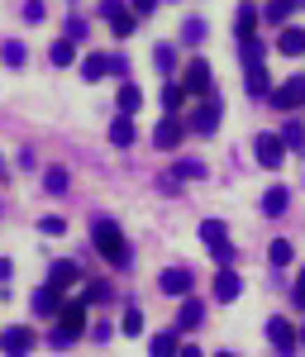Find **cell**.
Listing matches in <instances>:
<instances>
[{
	"label": "cell",
	"mask_w": 305,
	"mask_h": 357,
	"mask_svg": "<svg viewBox=\"0 0 305 357\" xmlns=\"http://www.w3.org/2000/svg\"><path fill=\"white\" fill-rule=\"evenodd\" d=\"M239 57H244V77H248V96H253V100L272 96V82H267V48H262L258 33L239 43Z\"/></svg>",
	"instance_id": "1"
},
{
	"label": "cell",
	"mask_w": 305,
	"mask_h": 357,
	"mask_svg": "<svg viewBox=\"0 0 305 357\" xmlns=\"http://www.w3.org/2000/svg\"><path fill=\"white\" fill-rule=\"evenodd\" d=\"M91 243H96V252H101L110 267H129V243H124V234H119L114 220H96L91 224Z\"/></svg>",
	"instance_id": "2"
},
{
	"label": "cell",
	"mask_w": 305,
	"mask_h": 357,
	"mask_svg": "<svg viewBox=\"0 0 305 357\" xmlns=\"http://www.w3.org/2000/svg\"><path fill=\"white\" fill-rule=\"evenodd\" d=\"M200 243L210 248V257H215L220 267L234 262V243H229V229H224L220 220H205V224H200Z\"/></svg>",
	"instance_id": "3"
},
{
	"label": "cell",
	"mask_w": 305,
	"mask_h": 357,
	"mask_svg": "<svg viewBox=\"0 0 305 357\" xmlns=\"http://www.w3.org/2000/svg\"><path fill=\"white\" fill-rule=\"evenodd\" d=\"M220 114H224V100H220V96H205L186 119H191L195 134H215V129H220Z\"/></svg>",
	"instance_id": "4"
},
{
	"label": "cell",
	"mask_w": 305,
	"mask_h": 357,
	"mask_svg": "<svg viewBox=\"0 0 305 357\" xmlns=\"http://www.w3.org/2000/svg\"><path fill=\"white\" fill-rule=\"evenodd\" d=\"M253 153H258V162H262V167H272V172H277V167L286 162V153H291V148L281 143V134H258V138H253Z\"/></svg>",
	"instance_id": "5"
},
{
	"label": "cell",
	"mask_w": 305,
	"mask_h": 357,
	"mask_svg": "<svg viewBox=\"0 0 305 357\" xmlns=\"http://www.w3.org/2000/svg\"><path fill=\"white\" fill-rule=\"evenodd\" d=\"M29 348H34V329L29 324H10L0 333V353L5 357H29Z\"/></svg>",
	"instance_id": "6"
},
{
	"label": "cell",
	"mask_w": 305,
	"mask_h": 357,
	"mask_svg": "<svg viewBox=\"0 0 305 357\" xmlns=\"http://www.w3.org/2000/svg\"><path fill=\"white\" fill-rule=\"evenodd\" d=\"M186 129H191V124H186V119H181V114H167L163 124H158V129H153V148H177V143H181V138H186Z\"/></svg>",
	"instance_id": "7"
},
{
	"label": "cell",
	"mask_w": 305,
	"mask_h": 357,
	"mask_svg": "<svg viewBox=\"0 0 305 357\" xmlns=\"http://www.w3.org/2000/svg\"><path fill=\"white\" fill-rule=\"evenodd\" d=\"M158 286H163V296H191L195 272L191 267H167V272L158 276Z\"/></svg>",
	"instance_id": "8"
},
{
	"label": "cell",
	"mask_w": 305,
	"mask_h": 357,
	"mask_svg": "<svg viewBox=\"0 0 305 357\" xmlns=\"http://www.w3.org/2000/svg\"><path fill=\"white\" fill-rule=\"evenodd\" d=\"M267 338H272V348H277L281 357H291V353H296V329H291V319L272 314V319H267Z\"/></svg>",
	"instance_id": "9"
},
{
	"label": "cell",
	"mask_w": 305,
	"mask_h": 357,
	"mask_svg": "<svg viewBox=\"0 0 305 357\" xmlns=\"http://www.w3.org/2000/svg\"><path fill=\"white\" fill-rule=\"evenodd\" d=\"M277 110H296V105H305V77H291V82H281L272 96H267Z\"/></svg>",
	"instance_id": "10"
},
{
	"label": "cell",
	"mask_w": 305,
	"mask_h": 357,
	"mask_svg": "<svg viewBox=\"0 0 305 357\" xmlns=\"http://www.w3.org/2000/svg\"><path fill=\"white\" fill-rule=\"evenodd\" d=\"M57 324L72 333V338H82V333H86V296H82V301H62V310H57Z\"/></svg>",
	"instance_id": "11"
},
{
	"label": "cell",
	"mask_w": 305,
	"mask_h": 357,
	"mask_svg": "<svg viewBox=\"0 0 305 357\" xmlns=\"http://www.w3.org/2000/svg\"><path fill=\"white\" fill-rule=\"evenodd\" d=\"M258 24H262V5L244 0V5H239V20H234V33H239V43H244V38H253V33H258Z\"/></svg>",
	"instance_id": "12"
},
{
	"label": "cell",
	"mask_w": 305,
	"mask_h": 357,
	"mask_svg": "<svg viewBox=\"0 0 305 357\" xmlns=\"http://www.w3.org/2000/svg\"><path fill=\"white\" fill-rule=\"evenodd\" d=\"M34 314H43V319H53L57 310H62V291H57V286H38V291H34Z\"/></svg>",
	"instance_id": "13"
},
{
	"label": "cell",
	"mask_w": 305,
	"mask_h": 357,
	"mask_svg": "<svg viewBox=\"0 0 305 357\" xmlns=\"http://www.w3.org/2000/svg\"><path fill=\"white\" fill-rule=\"evenodd\" d=\"M181 82H186V91H191V96H210V62H200V57H195L191 67H186V77H181Z\"/></svg>",
	"instance_id": "14"
},
{
	"label": "cell",
	"mask_w": 305,
	"mask_h": 357,
	"mask_svg": "<svg viewBox=\"0 0 305 357\" xmlns=\"http://www.w3.org/2000/svg\"><path fill=\"white\" fill-rule=\"evenodd\" d=\"M82 281V267L72 262V257H62V262H53V272H48V286H57V291H67V286H77Z\"/></svg>",
	"instance_id": "15"
},
{
	"label": "cell",
	"mask_w": 305,
	"mask_h": 357,
	"mask_svg": "<svg viewBox=\"0 0 305 357\" xmlns=\"http://www.w3.org/2000/svg\"><path fill=\"white\" fill-rule=\"evenodd\" d=\"M239 291H244V281H239V272H229V267H220V276H215V301H239Z\"/></svg>",
	"instance_id": "16"
},
{
	"label": "cell",
	"mask_w": 305,
	"mask_h": 357,
	"mask_svg": "<svg viewBox=\"0 0 305 357\" xmlns=\"http://www.w3.org/2000/svg\"><path fill=\"white\" fill-rule=\"evenodd\" d=\"M286 205H291V191H286V186H272V191H262V215H267V220L286 215Z\"/></svg>",
	"instance_id": "17"
},
{
	"label": "cell",
	"mask_w": 305,
	"mask_h": 357,
	"mask_svg": "<svg viewBox=\"0 0 305 357\" xmlns=\"http://www.w3.org/2000/svg\"><path fill=\"white\" fill-rule=\"evenodd\" d=\"M134 138H139V129H134V119H129V114L110 119V143H114V148H129Z\"/></svg>",
	"instance_id": "18"
},
{
	"label": "cell",
	"mask_w": 305,
	"mask_h": 357,
	"mask_svg": "<svg viewBox=\"0 0 305 357\" xmlns=\"http://www.w3.org/2000/svg\"><path fill=\"white\" fill-rule=\"evenodd\" d=\"M277 53H286V57H301V53H305V29H281Z\"/></svg>",
	"instance_id": "19"
},
{
	"label": "cell",
	"mask_w": 305,
	"mask_h": 357,
	"mask_svg": "<svg viewBox=\"0 0 305 357\" xmlns=\"http://www.w3.org/2000/svg\"><path fill=\"white\" fill-rule=\"evenodd\" d=\"M67 186H72L67 167H48V172H43V191L48 195H67Z\"/></svg>",
	"instance_id": "20"
},
{
	"label": "cell",
	"mask_w": 305,
	"mask_h": 357,
	"mask_svg": "<svg viewBox=\"0 0 305 357\" xmlns=\"http://www.w3.org/2000/svg\"><path fill=\"white\" fill-rule=\"evenodd\" d=\"M24 57H29V48L20 38H5V43H0V62H5V67H24Z\"/></svg>",
	"instance_id": "21"
},
{
	"label": "cell",
	"mask_w": 305,
	"mask_h": 357,
	"mask_svg": "<svg viewBox=\"0 0 305 357\" xmlns=\"http://www.w3.org/2000/svg\"><path fill=\"white\" fill-rule=\"evenodd\" d=\"M200 310H205V305L186 296V301H181V310H177V329H195V324H200Z\"/></svg>",
	"instance_id": "22"
},
{
	"label": "cell",
	"mask_w": 305,
	"mask_h": 357,
	"mask_svg": "<svg viewBox=\"0 0 305 357\" xmlns=\"http://www.w3.org/2000/svg\"><path fill=\"white\" fill-rule=\"evenodd\" d=\"M281 143H286L291 153H305V129H301V119H286V124H281Z\"/></svg>",
	"instance_id": "23"
},
{
	"label": "cell",
	"mask_w": 305,
	"mask_h": 357,
	"mask_svg": "<svg viewBox=\"0 0 305 357\" xmlns=\"http://www.w3.org/2000/svg\"><path fill=\"white\" fill-rule=\"evenodd\" d=\"M148 353H153V357H177V353H181V343H177V333H153Z\"/></svg>",
	"instance_id": "24"
},
{
	"label": "cell",
	"mask_w": 305,
	"mask_h": 357,
	"mask_svg": "<svg viewBox=\"0 0 305 357\" xmlns=\"http://www.w3.org/2000/svg\"><path fill=\"white\" fill-rule=\"evenodd\" d=\"M153 67H158L163 77H172V72H177V48H172V43H158V48H153Z\"/></svg>",
	"instance_id": "25"
},
{
	"label": "cell",
	"mask_w": 305,
	"mask_h": 357,
	"mask_svg": "<svg viewBox=\"0 0 305 357\" xmlns=\"http://www.w3.org/2000/svg\"><path fill=\"white\" fill-rule=\"evenodd\" d=\"M105 72H110V57H105V53H91L82 62V77H86V82H101Z\"/></svg>",
	"instance_id": "26"
},
{
	"label": "cell",
	"mask_w": 305,
	"mask_h": 357,
	"mask_svg": "<svg viewBox=\"0 0 305 357\" xmlns=\"http://www.w3.org/2000/svg\"><path fill=\"white\" fill-rule=\"evenodd\" d=\"M48 62H53V67H72V62H77V43H72V38H62V43H53V53H48Z\"/></svg>",
	"instance_id": "27"
},
{
	"label": "cell",
	"mask_w": 305,
	"mask_h": 357,
	"mask_svg": "<svg viewBox=\"0 0 305 357\" xmlns=\"http://www.w3.org/2000/svg\"><path fill=\"white\" fill-rule=\"evenodd\" d=\"M301 5H305V0H267V10H262V15H267L272 24H281V20H286L291 10H301Z\"/></svg>",
	"instance_id": "28"
},
{
	"label": "cell",
	"mask_w": 305,
	"mask_h": 357,
	"mask_svg": "<svg viewBox=\"0 0 305 357\" xmlns=\"http://www.w3.org/2000/svg\"><path fill=\"white\" fill-rule=\"evenodd\" d=\"M143 105V91L139 86H119V114H134Z\"/></svg>",
	"instance_id": "29"
},
{
	"label": "cell",
	"mask_w": 305,
	"mask_h": 357,
	"mask_svg": "<svg viewBox=\"0 0 305 357\" xmlns=\"http://www.w3.org/2000/svg\"><path fill=\"white\" fill-rule=\"evenodd\" d=\"M181 100H186L181 82H167V86H163V105H167V114H177V110H181Z\"/></svg>",
	"instance_id": "30"
},
{
	"label": "cell",
	"mask_w": 305,
	"mask_h": 357,
	"mask_svg": "<svg viewBox=\"0 0 305 357\" xmlns=\"http://www.w3.org/2000/svg\"><path fill=\"white\" fill-rule=\"evenodd\" d=\"M200 176H205V162H195V158L177 162V181H200Z\"/></svg>",
	"instance_id": "31"
},
{
	"label": "cell",
	"mask_w": 305,
	"mask_h": 357,
	"mask_svg": "<svg viewBox=\"0 0 305 357\" xmlns=\"http://www.w3.org/2000/svg\"><path fill=\"white\" fill-rule=\"evenodd\" d=\"M267 257H272V267H286V262H291V257H296V248L286 243V238H277V243L267 248Z\"/></svg>",
	"instance_id": "32"
},
{
	"label": "cell",
	"mask_w": 305,
	"mask_h": 357,
	"mask_svg": "<svg viewBox=\"0 0 305 357\" xmlns=\"http://www.w3.org/2000/svg\"><path fill=\"white\" fill-rule=\"evenodd\" d=\"M38 234H43V238H62V234H67V224L57 220V215H43V220H38Z\"/></svg>",
	"instance_id": "33"
},
{
	"label": "cell",
	"mask_w": 305,
	"mask_h": 357,
	"mask_svg": "<svg viewBox=\"0 0 305 357\" xmlns=\"http://www.w3.org/2000/svg\"><path fill=\"white\" fill-rule=\"evenodd\" d=\"M119 333H129V338H139V333H143V314H139V310H129V314L119 319Z\"/></svg>",
	"instance_id": "34"
},
{
	"label": "cell",
	"mask_w": 305,
	"mask_h": 357,
	"mask_svg": "<svg viewBox=\"0 0 305 357\" xmlns=\"http://www.w3.org/2000/svg\"><path fill=\"white\" fill-rule=\"evenodd\" d=\"M101 301H110V281H91L86 286V305H101Z\"/></svg>",
	"instance_id": "35"
},
{
	"label": "cell",
	"mask_w": 305,
	"mask_h": 357,
	"mask_svg": "<svg viewBox=\"0 0 305 357\" xmlns=\"http://www.w3.org/2000/svg\"><path fill=\"white\" fill-rule=\"evenodd\" d=\"M181 38H186V43H200V38H205V20H186V24H181Z\"/></svg>",
	"instance_id": "36"
},
{
	"label": "cell",
	"mask_w": 305,
	"mask_h": 357,
	"mask_svg": "<svg viewBox=\"0 0 305 357\" xmlns=\"http://www.w3.org/2000/svg\"><path fill=\"white\" fill-rule=\"evenodd\" d=\"M20 15H24L29 24H38V20L48 15V5H43V0H24V5H20Z\"/></svg>",
	"instance_id": "37"
},
{
	"label": "cell",
	"mask_w": 305,
	"mask_h": 357,
	"mask_svg": "<svg viewBox=\"0 0 305 357\" xmlns=\"http://www.w3.org/2000/svg\"><path fill=\"white\" fill-rule=\"evenodd\" d=\"M96 10H101V20H119V15H129V10H124V0H101Z\"/></svg>",
	"instance_id": "38"
},
{
	"label": "cell",
	"mask_w": 305,
	"mask_h": 357,
	"mask_svg": "<svg viewBox=\"0 0 305 357\" xmlns=\"http://www.w3.org/2000/svg\"><path fill=\"white\" fill-rule=\"evenodd\" d=\"M110 29H114V38H129V33H134V15H119V20H110Z\"/></svg>",
	"instance_id": "39"
},
{
	"label": "cell",
	"mask_w": 305,
	"mask_h": 357,
	"mask_svg": "<svg viewBox=\"0 0 305 357\" xmlns=\"http://www.w3.org/2000/svg\"><path fill=\"white\" fill-rule=\"evenodd\" d=\"M72 343H77V338H72V333L62 329V324H57V329L48 333V348H72Z\"/></svg>",
	"instance_id": "40"
},
{
	"label": "cell",
	"mask_w": 305,
	"mask_h": 357,
	"mask_svg": "<svg viewBox=\"0 0 305 357\" xmlns=\"http://www.w3.org/2000/svg\"><path fill=\"white\" fill-rule=\"evenodd\" d=\"M291 301L305 310V267H301V276H296V286H291Z\"/></svg>",
	"instance_id": "41"
},
{
	"label": "cell",
	"mask_w": 305,
	"mask_h": 357,
	"mask_svg": "<svg viewBox=\"0 0 305 357\" xmlns=\"http://www.w3.org/2000/svg\"><path fill=\"white\" fill-rule=\"evenodd\" d=\"M67 38H86V20H67Z\"/></svg>",
	"instance_id": "42"
},
{
	"label": "cell",
	"mask_w": 305,
	"mask_h": 357,
	"mask_svg": "<svg viewBox=\"0 0 305 357\" xmlns=\"http://www.w3.org/2000/svg\"><path fill=\"white\" fill-rule=\"evenodd\" d=\"M129 5H134V15H153L158 10V0H129Z\"/></svg>",
	"instance_id": "43"
},
{
	"label": "cell",
	"mask_w": 305,
	"mask_h": 357,
	"mask_svg": "<svg viewBox=\"0 0 305 357\" xmlns=\"http://www.w3.org/2000/svg\"><path fill=\"white\" fill-rule=\"evenodd\" d=\"M10 276H15V262H10V257H0V281H10Z\"/></svg>",
	"instance_id": "44"
},
{
	"label": "cell",
	"mask_w": 305,
	"mask_h": 357,
	"mask_svg": "<svg viewBox=\"0 0 305 357\" xmlns=\"http://www.w3.org/2000/svg\"><path fill=\"white\" fill-rule=\"evenodd\" d=\"M177 357H205V353H200V348H181Z\"/></svg>",
	"instance_id": "45"
},
{
	"label": "cell",
	"mask_w": 305,
	"mask_h": 357,
	"mask_svg": "<svg viewBox=\"0 0 305 357\" xmlns=\"http://www.w3.org/2000/svg\"><path fill=\"white\" fill-rule=\"evenodd\" d=\"M215 357H234V353H224V348H220V353H215Z\"/></svg>",
	"instance_id": "46"
}]
</instances>
